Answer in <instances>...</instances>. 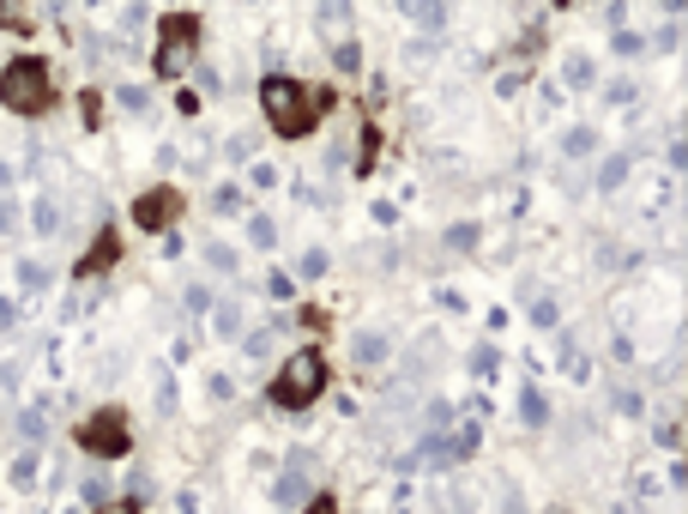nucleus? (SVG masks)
<instances>
[{
    "label": "nucleus",
    "instance_id": "1",
    "mask_svg": "<svg viewBox=\"0 0 688 514\" xmlns=\"http://www.w3.org/2000/svg\"><path fill=\"white\" fill-rule=\"evenodd\" d=\"M261 109H266V121H273V133H285V140H302V133L321 121L326 97L309 92L302 80H285V73H273V80L261 85Z\"/></svg>",
    "mask_w": 688,
    "mask_h": 514
},
{
    "label": "nucleus",
    "instance_id": "2",
    "mask_svg": "<svg viewBox=\"0 0 688 514\" xmlns=\"http://www.w3.org/2000/svg\"><path fill=\"white\" fill-rule=\"evenodd\" d=\"M0 104L13 109V116H43V109L55 104V85H49L43 55H13V61L0 67Z\"/></svg>",
    "mask_w": 688,
    "mask_h": 514
},
{
    "label": "nucleus",
    "instance_id": "3",
    "mask_svg": "<svg viewBox=\"0 0 688 514\" xmlns=\"http://www.w3.org/2000/svg\"><path fill=\"white\" fill-rule=\"evenodd\" d=\"M321 387H326V357L321 351H297L285 370H278V382H273V406L302 411L309 399H321Z\"/></svg>",
    "mask_w": 688,
    "mask_h": 514
},
{
    "label": "nucleus",
    "instance_id": "4",
    "mask_svg": "<svg viewBox=\"0 0 688 514\" xmlns=\"http://www.w3.org/2000/svg\"><path fill=\"white\" fill-rule=\"evenodd\" d=\"M79 449L92 454V461H121L133 449V430H128V411L121 406H104L92 418L79 423Z\"/></svg>",
    "mask_w": 688,
    "mask_h": 514
},
{
    "label": "nucleus",
    "instance_id": "5",
    "mask_svg": "<svg viewBox=\"0 0 688 514\" xmlns=\"http://www.w3.org/2000/svg\"><path fill=\"white\" fill-rule=\"evenodd\" d=\"M194 43H200V19L169 13L164 25H157V73H164V80H176V73L194 61Z\"/></svg>",
    "mask_w": 688,
    "mask_h": 514
},
{
    "label": "nucleus",
    "instance_id": "6",
    "mask_svg": "<svg viewBox=\"0 0 688 514\" xmlns=\"http://www.w3.org/2000/svg\"><path fill=\"white\" fill-rule=\"evenodd\" d=\"M176 218H182V194L176 188H152V194L133 200V225L140 230H169Z\"/></svg>",
    "mask_w": 688,
    "mask_h": 514
},
{
    "label": "nucleus",
    "instance_id": "7",
    "mask_svg": "<svg viewBox=\"0 0 688 514\" xmlns=\"http://www.w3.org/2000/svg\"><path fill=\"white\" fill-rule=\"evenodd\" d=\"M116 254H121L116 230H104V237H97V249L85 254V261H79V278H97V273H109V266H116Z\"/></svg>",
    "mask_w": 688,
    "mask_h": 514
},
{
    "label": "nucleus",
    "instance_id": "8",
    "mask_svg": "<svg viewBox=\"0 0 688 514\" xmlns=\"http://www.w3.org/2000/svg\"><path fill=\"white\" fill-rule=\"evenodd\" d=\"M31 225H37V237H55V230H61V206H55V200L43 194L37 206H31Z\"/></svg>",
    "mask_w": 688,
    "mask_h": 514
},
{
    "label": "nucleus",
    "instance_id": "9",
    "mask_svg": "<svg viewBox=\"0 0 688 514\" xmlns=\"http://www.w3.org/2000/svg\"><path fill=\"white\" fill-rule=\"evenodd\" d=\"M19 290H25V297L49 290V266H43V261H19Z\"/></svg>",
    "mask_w": 688,
    "mask_h": 514
},
{
    "label": "nucleus",
    "instance_id": "10",
    "mask_svg": "<svg viewBox=\"0 0 688 514\" xmlns=\"http://www.w3.org/2000/svg\"><path fill=\"white\" fill-rule=\"evenodd\" d=\"M37 473H43L37 454H19V461H13V485H19V490H37Z\"/></svg>",
    "mask_w": 688,
    "mask_h": 514
},
{
    "label": "nucleus",
    "instance_id": "11",
    "mask_svg": "<svg viewBox=\"0 0 688 514\" xmlns=\"http://www.w3.org/2000/svg\"><path fill=\"white\" fill-rule=\"evenodd\" d=\"M19 435H25V442H43V435H49V418H43V411H25V418H19Z\"/></svg>",
    "mask_w": 688,
    "mask_h": 514
},
{
    "label": "nucleus",
    "instance_id": "12",
    "mask_svg": "<svg viewBox=\"0 0 688 514\" xmlns=\"http://www.w3.org/2000/svg\"><path fill=\"white\" fill-rule=\"evenodd\" d=\"M13 230H19V206L0 194V237H13Z\"/></svg>",
    "mask_w": 688,
    "mask_h": 514
},
{
    "label": "nucleus",
    "instance_id": "13",
    "mask_svg": "<svg viewBox=\"0 0 688 514\" xmlns=\"http://www.w3.org/2000/svg\"><path fill=\"white\" fill-rule=\"evenodd\" d=\"M19 327V303L13 297H0V333H13Z\"/></svg>",
    "mask_w": 688,
    "mask_h": 514
},
{
    "label": "nucleus",
    "instance_id": "14",
    "mask_svg": "<svg viewBox=\"0 0 688 514\" xmlns=\"http://www.w3.org/2000/svg\"><path fill=\"white\" fill-rule=\"evenodd\" d=\"M92 514H140L133 502H109V509H92Z\"/></svg>",
    "mask_w": 688,
    "mask_h": 514
},
{
    "label": "nucleus",
    "instance_id": "15",
    "mask_svg": "<svg viewBox=\"0 0 688 514\" xmlns=\"http://www.w3.org/2000/svg\"><path fill=\"white\" fill-rule=\"evenodd\" d=\"M7 188H13V164H0V194H7Z\"/></svg>",
    "mask_w": 688,
    "mask_h": 514
},
{
    "label": "nucleus",
    "instance_id": "16",
    "mask_svg": "<svg viewBox=\"0 0 688 514\" xmlns=\"http://www.w3.org/2000/svg\"><path fill=\"white\" fill-rule=\"evenodd\" d=\"M309 514H333V502H326V497H321V502H314V509H309Z\"/></svg>",
    "mask_w": 688,
    "mask_h": 514
}]
</instances>
